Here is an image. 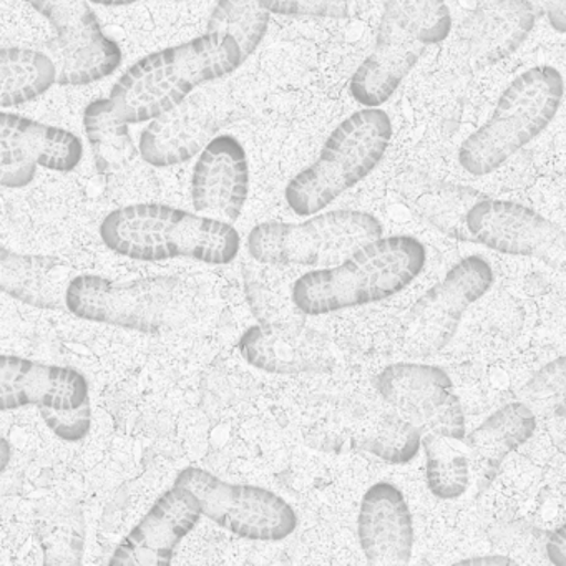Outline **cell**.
Masks as SVG:
<instances>
[{"label":"cell","mask_w":566,"mask_h":566,"mask_svg":"<svg viewBox=\"0 0 566 566\" xmlns=\"http://www.w3.org/2000/svg\"><path fill=\"white\" fill-rule=\"evenodd\" d=\"M247 61L237 39L218 32L151 52L112 87L115 111L128 124H145L171 111L195 91L233 74Z\"/></svg>","instance_id":"cell-1"},{"label":"cell","mask_w":566,"mask_h":566,"mask_svg":"<svg viewBox=\"0 0 566 566\" xmlns=\"http://www.w3.org/2000/svg\"><path fill=\"white\" fill-rule=\"evenodd\" d=\"M101 237L118 256L140 263L187 260L233 263L241 238L233 223L164 203H132L104 218Z\"/></svg>","instance_id":"cell-2"},{"label":"cell","mask_w":566,"mask_h":566,"mask_svg":"<svg viewBox=\"0 0 566 566\" xmlns=\"http://www.w3.org/2000/svg\"><path fill=\"white\" fill-rule=\"evenodd\" d=\"M427 250L407 234L380 237L340 264L307 271L291 286V297L306 316H324L396 296L419 277Z\"/></svg>","instance_id":"cell-3"},{"label":"cell","mask_w":566,"mask_h":566,"mask_svg":"<svg viewBox=\"0 0 566 566\" xmlns=\"http://www.w3.org/2000/svg\"><path fill=\"white\" fill-rule=\"evenodd\" d=\"M197 307V290L175 276L114 281L77 274L67 290V310L75 317L144 334L180 329Z\"/></svg>","instance_id":"cell-4"},{"label":"cell","mask_w":566,"mask_h":566,"mask_svg":"<svg viewBox=\"0 0 566 566\" xmlns=\"http://www.w3.org/2000/svg\"><path fill=\"white\" fill-rule=\"evenodd\" d=\"M392 122L380 108H363L340 122L310 167L294 175L284 190L297 217L326 210L340 195L366 180L386 157Z\"/></svg>","instance_id":"cell-5"},{"label":"cell","mask_w":566,"mask_h":566,"mask_svg":"<svg viewBox=\"0 0 566 566\" xmlns=\"http://www.w3.org/2000/svg\"><path fill=\"white\" fill-rule=\"evenodd\" d=\"M565 97L563 75L549 65L522 72L500 95L489 120L459 148V164L475 177L493 174L546 130Z\"/></svg>","instance_id":"cell-6"},{"label":"cell","mask_w":566,"mask_h":566,"mask_svg":"<svg viewBox=\"0 0 566 566\" xmlns=\"http://www.w3.org/2000/svg\"><path fill=\"white\" fill-rule=\"evenodd\" d=\"M374 214L359 210H333L313 214L301 223L266 221L248 234V251L270 266H336L364 244L382 237Z\"/></svg>","instance_id":"cell-7"},{"label":"cell","mask_w":566,"mask_h":566,"mask_svg":"<svg viewBox=\"0 0 566 566\" xmlns=\"http://www.w3.org/2000/svg\"><path fill=\"white\" fill-rule=\"evenodd\" d=\"M218 82L203 85L177 107L148 122L138 142L147 164L155 168L187 164L223 128L240 120L243 107L237 92L230 84Z\"/></svg>","instance_id":"cell-8"},{"label":"cell","mask_w":566,"mask_h":566,"mask_svg":"<svg viewBox=\"0 0 566 566\" xmlns=\"http://www.w3.org/2000/svg\"><path fill=\"white\" fill-rule=\"evenodd\" d=\"M175 483L193 490L203 515L240 538L283 542L297 528L293 506L264 486L227 482L198 467L181 470Z\"/></svg>","instance_id":"cell-9"},{"label":"cell","mask_w":566,"mask_h":566,"mask_svg":"<svg viewBox=\"0 0 566 566\" xmlns=\"http://www.w3.org/2000/svg\"><path fill=\"white\" fill-rule=\"evenodd\" d=\"M493 284V270L479 254L453 264L446 276L416 301L403 317L407 356L426 359L440 353L459 331L463 314L482 300Z\"/></svg>","instance_id":"cell-10"},{"label":"cell","mask_w":566,"mask_h":566,"mask_svg":"<svg viewBox=\"0 0 566 566\" xmlns=\"http://www.w3.org/2000/svg\"><path fill=\"white\" fill-rule=\"evenodd\" d=\"M54 29L51 57L59 84L91 85L111 77L124 61L120 45L102 29L88 0H25Z\"/></svg>","instance_id":"cell-11"},{"label":"cell","mask_w":566,"mask_h":566,"mask_svg":"<svg viewBox=\"0 0 566 566\" xmlns=\"http://www.w3.org/2000/svg\"><path fill=\"white\" fill-rule=\"evenodd\" d=\"M376 390L422 433L465 440L462 402L442 367L413 360L390 364L376 377Z\"/></svg>","instance_id":"cell-12"},{"label":"cell","mask_w":566,"mask_h":566,"mask_svg":"<svg viewBox=\"0 0 566 566\" xmlns=\"http://www.w3.org/2000/svg\"><path fill=\"white\" fill-rule=\"evenodd\" d=\"M422 430L389 403L347 399L337 403L329 426L314 446L333 452H366L392 465L412 462L422 449Z\"/></svg>","instance_id":"cell-13"},{"label":"cell","mask_w":566,"mask_h":566,"mask_svg":"<svg viewBox=\"0 0 566 566\" xmlns=\"http://www.w3.org/2000/svg\"><path fill=\"white\" fill-rule=\"evenodd\" d=\"M472 243L510 256L558 266L566 258V231L518 201L485 197L467 217Z\"/></svg>","instance_id":"cell-14"},{"label":"cell","mask_w":566,"mask_h":566,"mask_svg":"<svg viewBox=\"0 0 566 566\" xmlns=\"http://www.w3.org/2000/svg\"><path fill=\"white\" fill-rule=\"evenodd\" d=\"M0 184L19 190L34 181L39 167L59 174L74 171L84 158V144L71 130L4 111L0 115Z\"/></svg>","instance_id":"cell-15"},{"label":"cell","mask_w":566,"mask_h":566,"mask_svg":"<svg viewBox=\"0 0 566 566\" xmlns=\"http://www.w3.org/2000/svg\"><path fill=\"white\" fill-rule=\"evenodd\" d=\"M203 516L197 493L188 486L165 490L147 515L115 548L111 565H170L180 543Z\"/></svg>","instance_id":"cell-16"},{"label":"cell","mask_w":566,"mask_h":566,"mask_svg":"<svg viewBox=\"0 0 566 566\" xmlns=\"http://www.w3.org/2000/svg\"><path fill=\"white\" fill-rule=\"evenodd\" d=\"M536 15L528 0H480L453 39L457 57L470 71L499 64L522 48Z\"/></svg>","instance_id":"cell-17"},{"label":"cell","mask_w":566,"mask_h":566,"mask_svg":"<svg viewBox=\"0 0 566 566\" xmlns=\"http://www.w3.org/2000/svg\"><path fill=\"white\" fill-rule=\"evenodd\" d=\"M250 161L243 145L231 135H218L203 148L191 174L195 211L234 223L250 197Z\"/></svg>","instance_id":"cell-18"},{"label":"cell","mask_w":566,"mask_h":566,"mask_svg":"<svg viewBox=\"0 0 566 566\" xmlns=\"http://www.w3.org/2000/svg\"><path fill=\"white\" fill-rule=\"evenodd\" d=\"M238 350L254 369L281 376L329 373L336 366L329 339L306 323L254 324L241 334Z\"/></svg>","instance_id":"cell-19"},{"label":"cell","mask_w":566,"mask_h":566,"mask_svg":"<svg viewBox=\"0 0 566 566\" xmlns=\"http://www.w3.org/2000/svg\"><path fill=\"white\" fill-rule=\"evenodd\" d=\"M382 6L376 45L349 82L350 97L366 108H379L390 101L426 48L389 6Z\"/></svg>","instance_id":"cell-20"},{"label":"cell","mask_w":566,"mask_h":566,"mask_svg":"<svg viewBox=\"0 0 566 566\" xmlns=\"http://www.w3.org/2000/svg\"><path fill=\"white\" fill-rule=\"evenodd\" d=\"M357 536L366 562L376 566L407 565L412 559V513L399 486L377 482L360 500Z\"/></svg>","instance_id":"cell-21"},{"label":"cell","mask_w":566,"mask_h":566,"mask_svg":"<svg viewBox=\"0 0 566 566\" xmlns=\"http://www.w3.org/2000/svg\"><path fill=\"white\" fill-rule=\"evenodd\" d=\"M88 380L81 370L19 356L0 357V407L75 409L91 400Z\"/></svg>","instance_id":"cell-22"},{"label":"cell","mask_w":566,"mask_h":566,"mask_svg":"<svg viewBox=\"0 0 566 566\" xmlns=\"http://www.w3.org/2000/svg\"><path fill=\"white\" fill-rule=\"evenodd\" d=\"M536 413L523 400L505 403L467 433L465 447L479 492L489 489L510 453L535 436Z\"/></svg>","instance_id":"cell-23"},{"label":"cell","mask_w":566,"mask_h":566,"mask_svg":"<svg viewBox=\"0 0 566 566\" xmlns=\"http://www.w3.org/2000/svg\"><path fill=\"white\" fill-rule=\"evenodd\" d=\"M77 276L61 258L0 251V287L9 296L39 310H67V290Z\"/></svg>","instance_id":"cell-24"},{"label":"cell","mask_w":566,"mask_h":566,"mask_svg":"<svg viewBox=\"0 0 566 566\" xmlns=\"http://www.w3.org/2000/svg\"><path fill=\"white\" fill-rule=\"evenodd\" d=\"M128 125L115 111L111 97L97 98L85 107V137L98 174L107 180L128 181L138 175H151V165L135 145Z\"/></svg>","instance_id":"cell-25"},{"label":"cell","mask_w":566,"mask_h":566,"mask_svg":"<svg viewBox=\"0 0 566 566\" xmlns=\"http://www.w3.org/2000/svg\"><path fill=\"white\" fill-rule=\"evenodd\" d=\"M399 191L400 197L420 220L452 240L472 243L467 217L486 197L482 191L449 181L433 180L420 174L403 177Z\"/></svg>","instance_id":"cell-26"},{"label":"cell","mask_w":566,"mask_h":566,"mask_svg":"<svg viewBox=\"0 0 566 566\" xmlns=\"http://www.w3.org/2000/svg\"><path fill=\"white\" fill-rule=\"evenodd\" d=\"M35 536L44 565H78L85 545V516L75 500H44L35 509Z\"/></svg>","instance_id":"cell-27"},{"label":"cell","mask_w":566,"mask_h":566,"mask_svg":"<svg viewBox=\"0 0 566 566\" xmlns=\"http://www.w3.org/2000/svg\"><path fill=\"white\" fill-rule=\"evenodd\" d=\"M0 107L12 108L38 101L59 84V69L45 52L24 48L0 51Z\"/></svg>","instance_id":"cell-28"},{"label":"cell","mask_w":566,"mask_h":566,"mask_svg":"<svg viewBox=\"0 0 566 566\" xmlns=\"http://www.w3.org/2000/svg\"><path fill=\"white\" fill-rule=\"evenodd\" d=\"M449 437L423 433L426 482L430 493L439 500H459L472 483V463L465 442Z\"/></svg>","instance_id":"cell-29"},{"label":"cell","mask_w":566,"mask_h":566,"mask_svg":"<svg viewBox=\"0 0 566 566\" xmlns=\"http://www.w3.org/2000/svg\"><path fill=\"white\" fill-rule=\"evenodd\" d=\"M270 14L261 0H218L207 29L237 39L248 59L266 38Z\"/></svg>","instance_id":"cell-30"},{"label":"cell","mask_w":566,"mask_h":566,"mask_svg":"<svg viewBox=\"0 0 566 566\" xmlns=\"http://www.w3.org/2000/svg\"><path fill=\"white\" fill-rule=\"evenodd\" d=\"M423 45L440 44L452 34L446 0H382Z\"/></svg>","instance_id":"cell-31"},{"label":"cell","mask_w":566,"mask_h":566,"mask_svg":"<svg viewBox=\"0 0 566 566\" xmlns=\"http://www.w3.org/2000/svg\"><path fill=\"white\" fill-rule=\"evenodd\" d=\"M536 416L566 417V354L546 363L520 390Z\"/></svg>","instance_id":"cell-32"},{"label":"cell","mask_w":566,"mask_h":566,"mask_svg":"<svg viewBox=\"0 0 566 566\" xmlns=\"http://www.w3.org/2000/svg\"><path fill=\"white\" fill-rule=\"evenodd\" d=\"M260 271L247 270L244 273V294L248 304L260 324H297L306 323V314L297 310L293 297H286L283 291L271 286L261 276Z\"/></svg>","instance_id":"cell-33"},{"label":"cell","mask_w":566,"mask_h":566,"mask_svg":"<svg viewBox=\"0 0 566 566\" xmlns=\"http://www.w3.org/2000/svg\"><path fill=\"white\" fill-rule=\"evenodd\" d=\"M45 426L54 432L55 437L64 442H81L91 433L94 423V410L91 400L75 409H54V407H39Z\"/></svg>","instance_id":"cell-34"},{"label":"cell","mask_w":566,"mask_h":566,"mask_svg":"<svg viewBox=\"0 0 566 566\" xmlns=\"http://www.w3.org/2000/svg\"><path fill=\"white\" fill-rule=\"evenodd\" d=\"M271 14L284 18L346 19L353 0H261Z\"/></svg>","instance_id":"cell-35"},{"label":"cell","mask_w":566,"mask_h":566,"mask_svg":"<svg viewBox=\"0 0 566 566\" xmlns=\"http://www.w3.org/2000/svg\"><path fill=\"white\" fill-rule=\"evenodd\" d=\"M545 555L553 565L566 566V522L549 535Z\"/></svg>","instance_id":"cell-36"},{"label":"cell","mask_w":566,"mask_h":566,"mask_svg":"<svg viewBox=\"0 0 566 566\" xmlns=\"http://www.w3.org/2000/svg\"><path fill=\"white\" fill-rule=\"evenodd\" d=\"M528 2H532L538 15H546V19L552 18L556 12L566 8V0H528Z\"/></svg>","instance_id":"cell-37"},{"label":"cell","mask_w":566,"mask_h":566,"mask_svg":"<svg viewBox=\"0 0 566 566\" xmlns=\"http://www.w3.org/2000/svg\"><path fill=\"white\" fill-rule=\"evenodd\" d=\"M97 6H105V8H125V6L138 4L144 0H88ZM170 2H185V0H170Z\"/></svg>","instance_id":"cell-38"},{"label":"cell","mask_w":566,"mask_h":566,"mask_svg":"<svg viewBox=\"0 0 566 566\" xmlns=\"http://www.w3.org/2000/svg\"><path fill=\"white\" fill-rule=\"evenodd\" d=\"M548 22L556 32L566 34V8L562 9L559 12H556V14L552 15V18H548Z\"/></svg>","instance_id":"cell-39"},{"label":"cell","mask_w":566,"mask_h":566,"mask_svg":"<svg viewBox=\"0 0 566 566\" xmlns=\"http://www.w3.org/2000/svg\"><path fill=\"white\" fill-rule=\"evenodd\" d=\"M460 563H485V565H489V563H493V565H500V563H505V565H510V563H513V559L505 558V556H495V558H469L463 559V562Z\"/></svg>","instance_id":"cell-40"}]
</instances>
